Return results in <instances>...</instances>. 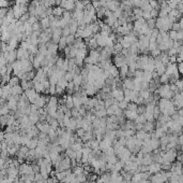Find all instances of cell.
<instances>
[{"label": "cell", "instance_id": "30bf717a", "mask_svg": "<svg viewBox=\"0 0 183 183\" xmlns=\"http://www.w3.org/2000/svg\"><path fill=\"white\" fill-rule=\"evenodd\" d=\"M122 83H123L124 90H134V79H132V78H125Z\"/></svg>", "mask_w": 183, "mask_h": 183}, {"label": "cell", "instance_id": "44dd1931", "mask_svg": "<svg viewBox=\"0 0 183 183\" xmlns=\"http://www.w3.org/2000/svg\"><path fill=\"white\" fill-rule=\"evenodd\" d=\"M140 9H141L144 12H151V11H152V7L150 5V3H149L148 0L141 5V7H140Z\"/></svg>", "mask_w": 183, "mask_h": 183}, {"label": "cell", "instance_id": "5bb4252c", "mask_svg": "<svg viewBox=\"0 0 183 183\" xmlns=\"http://www.w3.org/2000/svg\"><path fill=\"white\" fill-rule=\"evenodd\" d=\"M88 47L91 50H97L99 47V44H97V38L95 37H91V38L88 39Z\"/></svg>", "mask_w": 183, "mask_h": 183}, {"label": "cell", "instance_id": "484cf974", "mask_svg": "<svg viewBox=\"0 0 183 183\" xmlns=\"http://www.w3.org/2000/svg\"><path fill=\"white\" fill-rule=\"evenodd\" d=\"M129 101H126L124 99V100H121V101H118V106L120 107V109H122V110H126L127 109V106H129Z\"/></svg>", "mask_w": 183, "mask_h": 183}, {"label": "cell", "instance_id": "2e32d148", "mask_svg": "<svg viewBox=\"0 0 183 183\" xmlns=\"http://www.w3.org/2000/svg\"><path fill=\"white\" fill-rule=\"evenodd\" d=\"M155 126H154V123L153 122H146L144 124V130H146L147 133H152L154 130Z\"/></svg>", "mask_w": 183, "mask_h": 183}, {"label": "cell", "instance_id": "9c48e42d", "mask_svg": "<svg viewBox=\"0 0 183 183\" xmlns=\"http://www.w3.org/2000/svg\"><path fill=\"white\" fill-rule=\"evenodd\" d=\"M36 127L39 128V130L42 133H45V134H48V132L51 129V126L49 125L47 122H44V123H42V122H39L38 124H36Z\"/></svg>", "mask_w": 183, "mask_h": 183}, {"label": "cell", "instance_id": "f546056e", "mask_svg": "<svg viewBox=\"0 0 183 183\" xmlns=\"http://www.w3.org/2000/svg\"><path fill=\"white\" fill-rule=\"evenodd\" d=\"M71 113H72V116L73 117H78V116H80V114H79V110L77 108H73V109H71Z\"/></svg>", "mask_w": 183, "mask_h": 183}, {"label": "cell", "instance_id": "4dcf8cb0", "mask_svg": "<svg viewBox=\"0 0 183 183\" xmlns=\"http://www.w3.org/2000/svg\"><path fill=\"white\" fill-rule=\"evenodd\" d=\"M173 30H176V31H179V30H181V28H180V25H179V23H178V22H175V23H173Z\"/></svg>", "mask_w": 183, "mask_h": 183}, {"label": "cell", "instance_id": "5b68a950", "mask_svg": "<svg viewBox=\"0 0 183 183\" xmlns=\"http://www.w3.org/2000/svg\"><path fill=\"white\" fill-rule=\"evenodd\" d=\"M110 36V35H109ZM108 35H104L100 32V34L94 35V37L97 38V44H99V47H107V43H108V38H109Z\"/></svg>", "mask_w": 183, "mask_h": 183}, {"label": "cell", "instance_id": "3957f363", "mask_svg": "<svg viewBox=\"0 0 183 183\" xmlns=\"http://www.w3.org/2000/svg\"><path fill=\"white\" fill-rule=\"evenodd\" d=\"M158 93L161 98H165V99H169V100H171V98H173L176 95L173 92V90H171L170 84H163V85H161L158 90Z\"/></svg>", "mask_w": 183, "mask_h": 183}, {"label": "cell", "instance_id": "603a6c76", "mask_svg": "<svg viewBox=\"0 0 183 183\" xmlns=\"http://www.w3.org/2000/svg\"><path fill=\"white\" fill-rule=\"evenodd\" d=\"M95 115H97V117H99V119H102V117H105V116L107 115V111L106 109H103V110H95Z\"/></svg>", "mask_w": 183, "mask_h": 183}, {"label": "cell", "instance_id": "d4e9b609", "mask_svg": "<svg viewBox=\"0 0 183 183\" xmlns=\"http://www.w3.org/2000/svg\"><path fill=\"white\" fill-rule=\"evenodd\" d=\"M168 34H169V38H170L173 41H178V31L173 30V29H171Z\"/></svg>", "mask_w": 183, "mask_h": 183}, {"label": "cell", "instance_id": "f1b7e54d", "mask_svg": "<svg viewBox=\"0 0 183 183\" xmlns=\"http://www.w3.org/2000/svg\"><path fill=\"white\" fill-rule=\"evenodd\" d=\"M155 21H156V20H154V18H151V20L147 21V24H148V26H149V28L152 29V30L155 28Z\"/></svg>", "mask_w": 183, "mask_h": 183}, {"label": "cell", "instance_id": "6da1fadb", "mask_svg": "<svg viewBox=\"0 0 183 183\" xmlns=\"http://www.w3.org/2000/svg\"><path fill=\"white\" fill-rule=\"evenodd\" d=\"M158 108L161 110V113L166 114V115L173 116L176 113V106L175 103L169 99H165V98H161L158 103Z\"/></svg>", "mask_w": 183, "mask_h": 183}, {"label": "cell", "instance_id": "8fae6325", "mask_svg": "<svg viewBox=\"0 0 183 183\" xmlns=\"http://www.w3.org/2000/svg\"><path fill=\"white\" fill-rule=\"evenodd\" d=\"M64 12H65V10H64L61 5H57L56 8L53 9V15L55 16V17H58V18H61L62 16H63Z\"/></svg>", "mask_w": 183, "mask_h": 183}, {"label": "cell", "instance_id": "83f0119b", "mask_svg": "<svg viewBox=\"0 0 183 183\" xmlns=\"http://www.w3.org/2000/svg\"><path fill=\"white\" fill-rule=\"evenodd\" d=\"M137 108H138V105L135 102H130L129 103V106H127V109L126 110H131V111H137Z\"/></svg>", "mask_w": 183, "mask_h": 183}, {"label": "cell", "instance_id": "1f68e13d", "mask_svg": "<svg viewBox=\"0 0 183 183\" xmlns=\"http://www.w3.org/2000/svg\"><path fill=\"white\" fill-rule=\"evenodd\" d=\"M158 1H162L163 2V1H167V0H158Z\"/></svg>", "mask_w": 183, "mask_h": 183}, {"label": "cell", "instance_id": "7402d4cb", "mask_svg": "<svg viewBox=\"0 0 183 183\" xmlns=\"http://www.w3.org/2000/svg\"><path fill=\"white\" fill-rule=\"evenodd\" d=\"M147 122V117H146L145 114H139L138 117L135 120V123L136 124H145Z\"/></svg>", "mask_w": 183, "mask_h": 183}, {"label": "cell", "instance_id": "ffe728a7", "mask_svg": "<svg viewBox=\"0 0 183 183\" xmlns=\"http://www.w3.org/2000/svg\"><path fill=\"white\" fill-rule=\"evenodd\" d=\"M169 80H170V78H169V75L167 73H164V75H160V83H162V84H168Z\"/></svg>", "mask_w": 183, "mask_h": 183}, {"label": "cell", "instance_id": "277c9868", "mask_svg": "<svg viewBox=\"0 0 183 183\" xmlns=\"http://www.w3.org/2000/svg\"><path fill=\"white\" fill-rule=\"evenodd\" d=\"M101 60V52L99 50H91L89 56L86 57L85 63L86 65H97Z\"/></svg>", "mask_w": 183, "mask_h": 183}, {"label": "cell", "instance_id": "8992f818", "mask_svg": "<svg viewBox=\"0 0 183 183\" xmlns=\"http://www.w3.org/2000/svg\"><path fill=\"white\" fill-rule=\"evenodd\" d=\"M112 97L116 99L117 101L124 100V90H120V88H112Z\"/></svg>", "mask_w": 183, "mask_h": 183}, {"label": "cell", "instance_id": "9a60e30c", "mask_svg": "<svg viewBox=\"0 0 183 183\" xmlns=\"http://www.w3.org/2000/svg\"><path fill=\"white\" fill-rule=\"evenodd\" d=\"M40 24H41V27H42L44 30L51 28V20H49V17L42 18V20H41V23Z\"/></svg>", "mask_w": 183, "mask_h": 183}, {"label": "cell", "instance_id": "7c38bea8", "mask_svg": "<svg viewBox=\"0 0 183 183\" xmlns=\"http://www.w3.org/2000/svg\"><path fill=\"white\" fill-rule=\"evenodd\" d=\"M124 115L127 120H130V121H135V120L137 119L138 115L139 114L137 113V111H131V110H125L124 111Z\"/></svg>", "mask_w": 183, "mask_h": 183}, {"label": "cell", "instance_id": "4fadbf2b", "mask_svg": "<svg viewBox=\"0 0 183 183\" xmlns=\"http://www.w3.org/2000/svg\"><path fill=\"white\" fill-rule=\"evenodd\" d=\"M25 93V90H23L22 85H16V86H12V95L15 96V97H20Z\"/></svg>", "mask_w": 183, "mask_h": 183}, {"label": "cell", "instance_id": "e0dca14e", "mask_svg": "<svg viewBox=\"0 0 183 183\" xmlns=\"http://www.w3.org/2000/svg\"><path fill=\"white\" fill-rule=\"evenodd\" d=\"M27 147H28L30 150H36V148L39 147V138H38V137L32 138V139L30 140V142L28 143V145H27Z\"/></svg>", "mask_w": 183, "mask_h": 183}, {"label": "cell", "instance_id": "4316f807", "mask_svg": "<svg viewBox=\"0 0 183 183\" xmlns=\"http://www.w3.org/2000/svg\"><path fill=\"white\" fill-rule=\"evenodd\" d=\"M175 84H176V86H177V88H178V90L180 92V93L181 92H183V78L182 79H179Z\"/></svg>", "mask_w": 183, "mask_h": 183}, {"label": "cell", "instance_id": "cb8c5ba5", "mask_svg": "<svg viewBox=\"0 0 183 183\" xmlns=\"http://www.w3.org/2000/svg\"><path fill=\"white\" fill-rule=\"evenodd\" d=\"M84 172H85V169L81 166H76V167L73 168V173H75L76 175H83Z\"/></svg>", "mask_w": 183, "mask_h": 183}, {"label": "cell", "instance_id": "ba28073f", "mask_svg": "<svg viewBox=\"0 0 183 183\" xmlns=\"http://www.w3.org/2000/svg\"><path fill=\"white\" fill-rule=\"evenodd\" d=\"M173 103H175L176 108H178V109L183 108V93L182 92L175 95V97H173Z\"/></svg>", "mask_w": 183, "mask_h": 183}, {"label": "cell", "instance_id": "ac0fdd59", "mask_svg": "<svg viewBox=\"0 0 183 183\" xmlns=\"http://www.w3.org/2000/svg\"><path fill=\"white\" fill-rule=\"evenodd\" d=\"M20 79L17 77V75H14V77H11L10 81H9V84H10L11 86H16V85H19L20 83Z\"/></svg>", "mask_w": 183, "mask_h": 183}, {"label": "cell", "instance_id": "52a82bcc", "mask_svg": "<svg viewBox=\"0 0 183 183\" xmlns=\"http://www.w3.org/2000/svg\"><path fill=\"white\" fill-rule=\"evenodd\" d=\"M162 170V165L158 164V163H152L151 165L148 166V171L151 173V175H155V173L161 172Z\"/></svg>", "mask_w": 183, "mask_h": 183}, {"label": "cell", "instance_id": "d6986e66", "mask_svg": "<svg viewBox=\"0 0 183 183\" xmlns=\"http://www.w3.org/2000/svg\"><path fill=\"white\" fill-rule=\"evenodd\" d=\"M124 166H125V163L120 160L115 164V169H116V171H121L122 169H124Z\"/></svg>", "mask_w": 183, "mask_h": 183}, {"label": "cell", "instance_id": "7a4b0ae2", "mask_svg": "<svg viewBox=\"0 0 183 183\" xmlns=\"http://www.w3.org/2000/svg\"><path fill=\"white\" fill-rule=\"evenodd\" d=\"M173 22L168 17H158L155 21V28L160 31H170L173 29Z\"/></svg>", "mask_w": 183, "mask_h": 183}]
</instances>
